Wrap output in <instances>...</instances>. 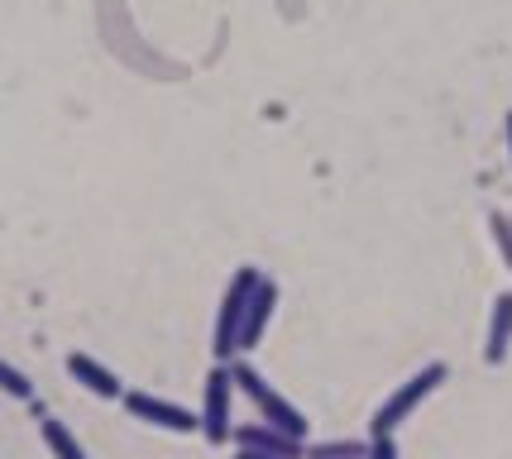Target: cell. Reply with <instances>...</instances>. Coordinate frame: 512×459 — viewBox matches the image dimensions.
Instances as JSON below:
<instances>
[{
    "mask_svg": "<svg viewBox=\"0 0 512 459\" xmlns=\"http://www.w3.org/2000/svg\"><path fill=\"white\" fill-rule=\"evenodd\" d=\"M201 440L211 445H230V431H235V383H230V364H211L206 383H201Z\"/></svg>",
    "mask_w": 512,
    "mask_h": 459,
    "instance_id": "cell-4",
    "label": "cell"
},
{
    "mask_svg": "<svg viewBox=\"0 0 512 459\" xmlns=\"http://www.w3.org/2000/svg\"><path fill=\"white\" fill-rule=\"evenodd\" d=\"M273 311H278V283L273 278H259L254 283V297L245 306V326H240V354H249L259 340H264L268 321H273Z\"/></svg>",
    "mask_w": 512,
    "mask_h": 459,
    "instance_id": "cell-8",
    "label": "cell"
},
{
    "mask_svg": "<svg viewBox=\"0 0 512 459\" xmlns=\"http://www.w3.org/2000/svg\"><path fill=\"white\" fill-rule=\"evenodd\" d=\"M230 445H235V450H259V455H283V459L307 455V440L292 436V431H283V426H268V421L235 426V431H230Z\"/></svg>",
    "mask_w": 512,
    "mask_h": 459,
    "instance_id": "cell-6",
    "label": "cell"
},
{
    "mask_svg": "<svg viewBox=\"0 0 512 459\" xmlns=\"http://www.w3.org/2000/svg\"><path fill=\"white\" fill-rule=\"evenodd\" d=\"M67 378H72L82 393L101 397V402H120V397H125L120 373H115L111 364H101V359H96V354H87V350H72V354H67Z\"/></svg>",
    "mask_w": 512,
    "mask_h": 459,
    "instance_id": "cell-7",
    "label": "cell"
},
{
    "mask_svg": "<svg viewBox=\"0 0 512 459\" xmlns=\"http://www.w3.org/2000/svg\"><path fill=\"white\" fill-rule=\"evenodd\" d=\"M512 350V292H503L493 302V316H489V335H484V364L498 369Z\"/></svg>",
    "mask_w": 512,
    "mask_h": 459,
    "instance_id": "cell-9",
    "label": "cell"
},
{
    "mask_svg": "<svg viewBox=\"0 0 512 459\" xmlns=\"http://www.w3.org/2000/svg\"><path fill=\"white\" fill-rule=\"evenodd\" d=\"M39 436H44L48 445V455L53 459H91L87 455V445L67 431V421H58L53 412H39Z\"/></svg>",
    "mask_w": 512,
    "mask_h": 459,
    "instance_id": "cell-10",
    "label": "cell"
},
{
    "mask_svg": "<svg viewBox=\"0 0 512 459\" xmlns=\"http://www.w3.org/2000/svg\"><path fill=\"white\" fill-rule=\"evenodd\" d=\"M369 436H340V440H307L302 459H364Z\"/></svg>",
    "mask_w": 512,
    "mask_h": 459,
    "instance_id": "cell-11",
    "label": "cell"
},
{
    "mask_svg": "<svg viewBox=\"0 0 512 459\" xmlns=\"http://www.w3.org/2000/svg\"><path fill=\"white\" fill-rule=\"evenodd\" d=\"M264 273L259 268H235L230 273V283L221 292V306H216V326H211V354H216V364H230L235 354H240V326H245V306L254 297V283H259Z\"/></svg>",
    "mask_w": 512,
    "mask_h": 459,
    "instance_id": "cell-3",
    "label": "cell"
},
{
    "mask_svg": "<svg viewBox=\"0 0 512 459\" xmlns=\"http://www.w3.org/2000/svg\"><path fill=\"white\" fill-rule=\"evenodd\" d=\"M508 153H512V110H508Z\"/></svg>",
    "mask_w": 512,
    "mask_h": 459,
    "instance_id": "cell-16",
    "label": "cell"
},
{
    "mask_svg": "<svg viewBox=\"0 0 512 459\" xmlns=\"http://www.w3.org/2000/svg\"><path fill=\"white\" fill-rule=\"evenodd\" d=\"M364 459H398V436H369Z\"/></svg>",
    "mask_w": 512,
    "mask_h": 459,
    "instance_id": "cell-13",
    "label": "cell"
},
{
    "mask_svg": "<svg viewBox=\"0 0 512 459\" xmlns=\"http://www.w3.org/2000/svg\"><path fill=\"white\" fill-rule=\"evenodd\" d=\"M120 407H125L134 421H144V426H154V431H168V436H197V431H201V416L192 412V407L173 402V397H158V393H139V388H125Z\"/></svg>",
    "mask_w": 512,
    "mask_h": 459,
    "instance_id": "cell-5",
    "label": "cell"
},
{
    "mask_svg": "<svg viewBox=\"0 0 512 459\" xmlns=\"http://www.w3.org/2000/svg\"><path fill=\"white\" fill-rule=\"evenodd\" d=\"M235 459H283V455H259V450H235Z\"/></svg>",
    "mask_w": 512,
    "mask_h": 459,
    "instance_id": "cell-15",
    "label": "cell"
},
{
    "mask_svg": "<svg viewBox=\"0 0 512 459\" xmlns=\"http://www.w3.org/2000/svg\"><path fill=\"white\" fill-rule=\"evenodd\" d=\"M230 383H235V397H245L259 421H268V426H283V431H292V436H302V440L312 436V421H307V412H302L292 397L278 393V383H268L264 373L245 359V354H235V359H230Z\"/></svg>",
    "mask_w": 512,
    "mask_h": 459,
    "instance_id": "cell-1",
    "label": "cell"
},
{
    "mask_svg": "<svg viewBox=\"0 0 512 459\" xmlns=\"http://www.w3.org/2000/svg\"><path fill=\"white\" fill-rule=\"evenodd\" d=\"M0 393L15 397V402H34V383H29V373L15 369L10 359H0Z\"/></svg>",
    "mask_w": 512,
    "mask_h": 459,
    "instance_id": "cell-12",
    "label": "cell"
},
{
    "mask_svg": "<svg viewBox=\"0 0 512 459\" xmlns=\"http://www.w3.org/2000/svg\"><path fill=\"white\" fill-rule=\"evenodd\" d=\"M446 378H450L446 359H431V364H422V369L412 373L407 383H398V388L379 402V412L369 416V436H398L402 421H412V416H417V407H422L426 397L436 393Z\"/></svg>",
    "mask_w": 512,
    "mask_h": 459,
    "instance_id": "cell-2",
    "label": "cell"
},
{
    "mask_svg": "<svg viewBox=\"0 0 512 459\" xmlns=\"http://www.w3.org/2000/svg\"><path fill=\"white\" fill-rule=\"evenodd\" d=\"M493 235H498V244H503V254L512 259V225L503 216H493Z\"/></svg>",
    "mask_w": 512,
    "mask_h": 459,
    "instance_id": "cell-14",
    "label": "cell"
}]
</instances>
